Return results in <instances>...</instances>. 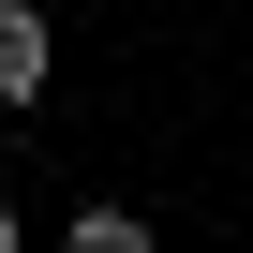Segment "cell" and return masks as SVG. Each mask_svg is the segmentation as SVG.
Instances as JSON below:
<instances>
[{
    "instance_id": "6da1fadb",
    "label": "cell",
    "mask_w": 253,
    "mask_h": 253,
    "mask_svg": "<svg viewBox=\"0 0 253 253\" xmlns=\"http://www.w3.org/2000/svg\"><path fill=\"white\" fill-rule=\"evenodd\" d=\"M60 75V30H45V0H0V104H45Z\"/></svg>"
},
{
    "instance_id": "7a4b0ae2",
    "label": "cell",
    "mask_w": 253,
    "mask_h": 253,
    "mask_svg": "<svg viewBox=\"0 0 253 253\" xmlns=\"http://www.w3.org/2000/svg\"><path fill=\"white\" fill-rule=\"evenodd\" d=\"M15 238H30V223H15V209H0V253H15Z\"/></svg>"
}]
</instances>
